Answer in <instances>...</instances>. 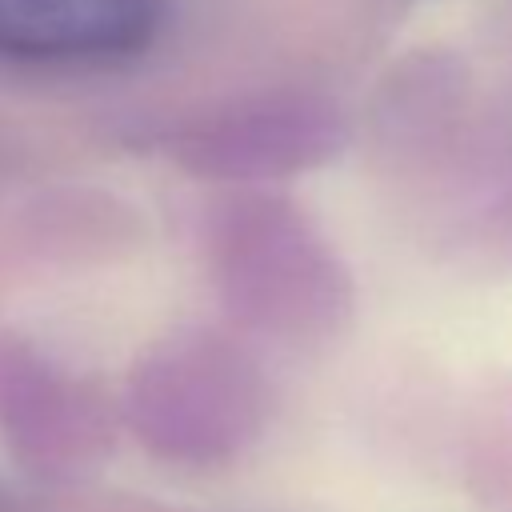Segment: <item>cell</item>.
Masks as SVG:
<instances>
[{"instance_id": "6da1fadb", "label": "cell", "mask_w": 512, "mask_h": 512, "mask_svg": "<svg viewBox=\"0 0 512 512\" xmlns=\"http://www.w3.org/2000/svg\"><path fill=\"white\" fill-rule=\"evenodd\" d=\"M156 32V0H0V56L104 64L136 56Z\"/></svg>"}]
</instances>
